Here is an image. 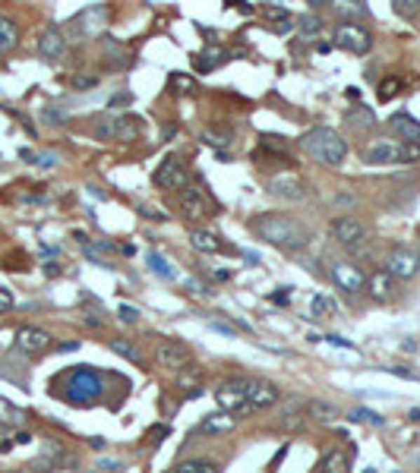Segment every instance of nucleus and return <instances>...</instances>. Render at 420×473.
Returning <instances> with one entry per match:
<instances>
[{"label":"nucleus","mask_w":420,"mask_h":473,"mask_svg":"<svg viewBox=\"0 0 420 473\" xmlns=\"http://www.w3.org/2000/svg\"><path fill=\"white\" fill-rule=\"evenodd\" d=\"M253 233L259 240H266V243L272 246H281V249H304L306 243H310V231H306L300 221H294L291 214H259V218H253Z\"/></svg>","instance_id":"nucleus-1"},{"label":"nucleus","mask_w":420,"mask_h":473,"mask_svg":"<svg viewBox=\"0 0 420 473\" xmlns=\"http://www.w3.org/2000/svg\"><path fill=\"white\" fill-rule=\"evenodd\" d=\"M300 149L310 158H316L319 164H325V167H338L348 158V142L335 130H329V126H316V130L304 132L300 136Z\"/></svg>","instance_id":"nucleus-2"},{"label":"nucleus","mask_w":420,"mask_h":473,"mask_svg":"<svg viewBox=\"0 0 420 473\" xmlns=\"http://www.w3.org/2000/svg\"><path fill=\"white\" fill-rule=\"evenodd\" d=\"M104 395V378L98 369H89V366H79L67 376V388H64V397L76 407H86V404L98 401Z\"/></svg>","instance_id":"nucleus-3"},{"label":"nucleus","mask_w":420,"mask_h":473,"mask_svg":"<svg viewBox=\"0 0 420 473\" xmlns=\"http://www.w3.org/2000/svg\"><path fill=\"white\" fill-rule=\"evenodd\" d=\"M367 164H414L420 161V145H405L398 139H373L363 149Z\"/></svg>","instance_id":"nucleus-4"},{"label":"nucleus","mask_w":420,"mask_h":473,"mask_svg":"<svg viewBox=\"0 0 420 473\" xmlns=\"http://www.w3.org/2000/svg\"><path fill=\"white\" fill-rule=\"evenodd\" d=\"M104 25H108V6H104V4H92V6H86V10H79L76 16L67 22V35L89 38V35H98Z\"/></svg>","instance_id":"nucleus-5"},{"label":"nucleus","mask_w":420,"mask_h":473,"mask_svg":"<svg viewBox=\"0 0 420 473\" xmlns=\"http://www.w3.org/2000/svg\"><path fill=\"white\" fill-rule=\"evenodd\" d=\"M155 186L158 189H168V193H180V189L190 186V170L184 167V161H180L177 155H168L165 161L158 164V170H155Z\"/></svg>","instance_id":"nucleus-6"},{"label":"nucleus","mask_w":420,"mask_h":473,"mask_svg":"<svg viewBox=\"0 0 420 473\" xmlns=\"http://www.w3.org/2000/svg\"><path fill=\"white\" fill-rule=\"evenodd\" d=\"M332 44L335 48H344L348 54H367L370 44H373V35H370L367 25L360 22H341L332 35Z\"/></svg>","instance_id":"nucleus-7"},{"label":"nucleus","mask_w":420,"mask_h":473,"mask_svg":"<svg viewBox=\"0 0 420 473\" xmlns=\"http://www.w3.org/2000/svg\"><path fill=\"white\" fill-rule=\"evenodd\" d=\"M386 271L392 275V281H411V277L420 271V256L414 249L398 246V249H392V256H388Z\"/></svg>","instance_id":"nucleus-8"},{"label":"nucleus","mask_w":420,"mask_h":473,"mask_svg":"<svg viewBox=\"0 0 420 473\" xmlns=\"http://www.w3.org/2000/svg\"><path fill=\"white\" fill-rule=\"evenodd\" d=\"M243 397H247L250 410H266L278 404V388L272 382H262V378H247L243 382Z\"/></svg>","instance_id":"nucleus-9"},{"label":"nucleus","mask_w":420,"mask_h":473,"mask_svg":"<svg viewBox=\"0 0 420 473\" xmlns=\"http://www.w3.org/2000/svg\"><path fill=\"white\" fill-rule=\"evenodd\" d=\"M332 281H335V287L344 290V294H360V290L367 287V275H363L357 265H351V262H335L332 265Z\"/></svg>","instance_id":"nucleus-10"},{"label":"nucleus","mask_w":420,"mask_h":473,"mask_svg":"<svg viewBox=\"0 0 420 473\" xmlns=\"http://www.w3.org/2000/svg\"><path fill=\"white\" fill-rule=\"evenodd\" d=\"M215 401L224 413H234V416L237 413H253L247 397H243V382H224L222 388L215 391Z\"/></svg>","instance_id":"nucleus-11"},{"label":"nucleus","mask_w":420,"mask_h":473,"mask_svg":"<svg viewBox=\"0 0 420 473\" xmlns=\"http://www.w3.org/2000/svg\"><path fill=\"white\" fill-rule=\"evenodd\" d=\"M177 205H180V214H184L187 221H203L205 214L212 212V205H209V199H205V193H203V189H196V186L180 189Z\"/></svg>","instance_id":"nucleus-12"},{"label":"nucleus","mask_w":420,"mask_h":473,"mask_svg":"<svg viewBox=\"0 0 420 473\" xmlns=\"http://www.w3.org/2000/svg\"><path fill=\"white\" fill-rule=\"evenodd\" d=\"M269 193L285 202H300L304 199V183L294 174H278V177H269Z\"/></svg>","instance_id":"nucleus-13"},{"label":"nucleus","mask_w":420,"mask_h":473,"mask_svg":"<svg viewBox=\"0 0 420 473\" xmlns=\"http://www.w3.org/2000/svg\"><path fill=\"white\" fill-rule=\"evenodd\" d=\"M388 130H392V136L405 145L420 142V123L411 117V114H392V117H388Z\"/></svg>","instance_id":"nucleus-14"},{"label":"nucleus","mask_w":420,"mask_h":473,"mask_svg":"<svg viewBox=\"0 0 420 473\" xmlns=\"http://www.w3.org/2000/svg\"><path fill=\"white\" fill-rule=\"evenodd\" d=\"M16 347L26 353H41L51 347V334L45 331V328H35V325H26L16 331Z\"/></svg>","instance_id":"nucleus-15"},{"label":"nucleus","mask_w":420,"mask_h":473,"mask_svg":"<svg viewBox=\"0 0 420 473\" xmlns=\"http://www.w3.org/2000/svg\"><path fill=\"white\" fill-rule=\"evenodd\" d=\"M332 237H335L341 246H357L363 237H367V231H363V224L354 218H335L332 221Z\"/></svg>","instance_id":"nucleus-16"},{"label":"nucleus","mask_w":420,"mask_h":473,"mask_svg":"<svg viewBox=\"0 0 420 473\" xmlns=\"http://www.w3.org/2000/svg\"><path fill=\"white\" fill-rule=\"evenodd\" d=\"M142 132H146V120L136 117V114H121V117H114L117 142H136V139H142Z\"/></svg>","instance_id":"nucleus-17"},{"label":"nucleus","mask_w":420,"mask_h":473,"mask_svg":"<svg viewBox=\"0 0 420 473\" xmlns=\"http://www.w3.org/2000/svg\"><path fill=\"white\" fill-rule=\"evenodd\" d=\"M39 54L45 57L48 63H57L60 57L67 54V35L60 29H48L39 41Z\"/></svg>","instance_id":"nucleus-18"},{"label":"nucleus","mask_w":420,"mask_h":473,"mask_svg":"<svg viewBox=\"0 0 420 473\" xmlns=\"http://www.w3.org/2000/svg\"><path fill=\"white\" fill-rule=\"evenodd\" d=\"M158 363L161 366H171V369H184L187 363H190L193 353L187 350L184 344H177V341H168V344H158Z\"/></svg>","instance_id":"nucleus-19"},{"label":"nucleus","mask_w":420,"mask_h":473,"mask_svg":"<svg viewBox=\"0 0 420 473\" xmlns=\"http://www.w3.org/2000/svg\"><path fill=\"white\" fill-rule=\"evenodd\" d=\"M237 429V416L234 413H224V410H218V413L205 416L203 423H199V432L203 435H228Z\"/></svg>","instance_id":"nucleus-20"},{"label":"nucleus","mask_w":420,"mask_h":473,"mask_svg":"<svg viewBox=\"0 0 420 473\" xmlns=\"http://www.w3.org/2000/svg\"><path fill=\"white\" fill-rule=\"evenodd\" d=\"M373 123H376L373 111H370V107H363V104H354V107H348V111H344V126H348V130H370Z\"/></svg>","instance_id":"nucleus-21"},{"label":"nucleus","mask_w":420,"mask_h":473,"mask_svg":"<svg viewBox=\"0 0 420 473\" xmlns=\"http://www.w3.org/2000/svg\"><path fill=\"white\" fill-rule=\"evenodd\" d=\"M316 473H348V454H344L341 448H332V451H325V458L319 460Z\"/></svg>","instance_id":"nucleus-22"},{"label":"nucleus","mask_w":420,"mask_h":473,"mask_svg":"<svg viewBox=\"0 0 420 473\" xmlns=\"http://www.w3.org/2000/svg\"><path fill=\"white\" fill-rule=\"evenodd\" d=\"M16 44H20V29H16V22L7 16H0V54L13 50Z\"/></svg>","instance_id":"nucleus-23"},{"label":"nucleus","mask_w":420,"mask_h":473,"mask_svg":"<svg viewBox=\"0 0 420 473\" xmlns=\"http://www.w3.org/2000/svg\"><path fill=\"white\" fill-rule=\"evenodd\" d=\"M224 60H228V54H224L222 48H205L203 54H196V69L199 73H212V69L222 67Z\"/></svg>","instance_id":"nucleus-24"},{"label":"nucleus","mask_w":420,"mask_h":473,"mask_svg":"<svg viewBox=\"0 0 420 473\" xmlns=\"http://www.w3.org/2000/svg\"><path fill=\"white\" fill-rule=\"evenodd\" d=\"M392 275H388V271L386 268H382V271H376V275L373 277H370V296H373V300H388V290H392Z\"/></svg>","instance_id":"nucleus-25"},{"label":"nucleus","mask_w":420,"mask_h":473,"mask_svg":"<svg viewBox=\"0 0 420 473\" xmlns=\"http://www.w3.org/2000/svg\"><path fill=\"white\" fill-rule=\"evenodd\" d=\"M190 243H193V249H199V252H215L218 249V237L212 231H205V227H199V231L190 233Z\"/></svg>","instance_id":"nucleus-26"},{"label":"nucleus","mask_w":420,"mask_h":473,"mask_svg":"<svg viewBox=\"0 0 420 473\" xmlns=\"http://www.w3.org/2000/svg\"><path fill=\"white\" fill-rule=\"evenodd\" d=\"M297 32L304 38H319V32H323V19H319L316 13H304V16H297Z\"/></svg>","instance_id":"nucleus-27"},{"label":"nucleus","mask_w":420,"mask_h":473,"mask_svg":"<svg viewBox=\"0 0 420 473\" xmlns=\"http://www.w3.org/2000/svg\"><path fill=\"white\" fill-rule=\"evenodd\" d=\"M104 50H108V63L111 67H127L130 63V54H127V48H123L121 41H114V38H108V41H104Z\"/></svg>","instance_id":"nucleus-28"},{"label":"nucleus","mask_w":420,"mask_h":473,"mask_svg":"<svg viewBox=\"0 0 420 473\" xmlns=\"http://www.w3.org/2000/svg\"><path fill=\"white\" fill-rule=\"evenodd\" d=\"M332 10L341 16V22H354V19H367V6L363 4H332Z\"/></svg>","instance_id":"nucleus-29"},{"label":"nucleus","mask_w":420,"mask_h":473,"mask_svg":"<svg viewBox=\"0 0 420 473\" xmlns=\"http://www.w3.org/2000/svg\"><path fill=\"white\" fill-rule=\"evenodd\" d=\"M146 262H149V268H152L155 275H161V277H165V281H174V277H177V271H174V265H168L165 259H161V256H155V252H149V256H146Z\"/></svg>","instance_id":"nucleus-30"},{"label":"nucleus","mask_w":420,"mask_h":473,"mask_svg":"<svg viewBox=\"0 0 420 473\" xmlns=\"http://www.w3.org/2000/svg\"><path fill=\"white\" fill-rule=\"evenodd\" d=\"M401 88H405V82H401L398 76H386V79H379V88H376V92H379V101H388V98H395Z\"/></svg>","instance_id":"nucleus-31"},{"label":"nucleus","mask_w":420,"mask_h":473,"mask_svg":"<svg viewBox=\"0 0 420 473\" xmlns=\"http://www.w3.org/2000/svg\"><path fill=\"white\" fill-rule=\"evenodd\" d=\"M338 309H335V300L332 296H325V294H316L313 296V315H335Z\"/></svg>","instance_id":"nucleus-32"},{"label":"nucleus","mask_w":420,"mask_h":473,"mask_svg":"<svg viewBox=\"0 0 420 473\" xmlns=\"http://www.w3.org/2000/svg\"><path fill=\"white\" fill-rule=\"evenodd\" d=\"M174 473H218V470L205 460H184V464L174 467Z\"/></svg>","instance_id":"nucleus-33"},{"label":"nucleus","mask_w":420,"mask_h":473,"mask_svg":"<svg viewBox=\"0 0 420 473\" xmlns=\"http://www.w3.org/2000/svg\"><path fill=\"white\" fill-rule=\"evenodd\" d=\"M7 423H22V410H16L10 401L0 397V426H7Z\"/></svg>","instance_id":"nucleus-34"},{"label":"nucleus","mask_w":420,"mask_h":473,"mask_svg":"<svg viewBox=\"0 0 420 473\" xmlns=\"http://www.w3.org/2000/svg\"><path fill=\"white\" fill-rule=\"evenodd\" d=\"M111 350H114V353H121V357H127L130 363H136V359H140V350H136V347L130 344V341H123V338L111 341Z\"/></svg>","instance_id":"nucleus-35"},{"label":"nucleus","mask_w":420,"mask_h":473,"mask_svg":"<svg viewBox=\"0 0 420 473\" xmlns=\"http://www.w3.org/2000/svg\"><path fill=\"white\" fill-rule=\"evenodd\" d=\"M196 382H199V372H180V378H177L180 388H184L187 395H193V397L199 395V385Z\"/></svg>","instance_id":"nucleus-36"},{"label":"nucleus","mask_w":420,"mask_h":473,"mask_svg":"<svg viewBox=\"0 0 420 473\" xmlns=\"http://www.w3.org/2000/svg\"><path fill=\"white\" fill-rule=\"evenodd\" d=\"M171 88L174 92H193V88H196V79H190L187 73H171Z\"/></svg>","instance_id":"nucleus-37"},{"label":"nucleus","mask_w":420,"mask_h":473,"mask_svg":"<svg viewBox=\"0 0 420 473\" xmlns=\"http://www.w3.org/2000/svg\"><path fill=\"white\" fill-rule=\"evenodd\" d=\"M95 136L98 139H114V117L95 120Z\"/></svg>","instance_id":"nucleus-38"},{"label":"nucleus","mask_w":420,"mask_h":473,"mask_svg":"<svg viewBox=\"0 0 420 473\" xmlns=\"http://www.w3.org/2000/svg\"><path fill=\"white\" fill-rule=\"evenodd\" d=\"M392 10L401 13V16H414V13L420 10V0H395Z\"/></svg>","instance_id":"nucleus-39"},{"label":"nucleus","mask_w":420,"mask_h":473,"mask_svg":"<svg viewBox=\"0 0 420 473\" xmlns=\"http://www.w3.org/2000/svg\"><path fill=\"white\" fill-rule=\"evenodd\" d=\"M351 420H360V423H373V426H382V416L379 413H373V410H354V413H351Z\"/></svg>","instance_id":"nucleus-40"},{"label":"nucleus","mask_w":420,"mask_h":473,"mask_svg":"<svg viewBox=\"0 0 420 473\" xmlns=\"http://www.w3.org/2000/svg\"><path fill=\"white\" fill-rule=\"evenodd\" d=\"M41 120H48V123H64L67 114L57 111V107H45V111H41Z\"/></svg>","instance_id":"nucleus-41"},{"label":"nucleus","mask_w":420,"mask_h":473,"mask_svg":"<svg viewBox=\"0 0 420 473\" xmlns=\"http://www.w3.org/2000/svg\"><path fill=\"white\" fill-rule=\"evenodd\" d=\"M16 306V300H13V294H10L7 287H0V315L4 313H10V309Z\"/></svg>","instance_id":"nucleus-42"},{"label":"nucleus","mask_w":420,"mask_h":473,"mask_svg":"<svg viewBox=\"0 0 420 473\" xmlns=\"http://www.w3.org/2000/svg\"><path fill=\"white\" fill-rule=\"evenodd\" d=\"M313 416H316V420H332L335 410H332V404H313Z\"/></svg>","instance_id":"nucleus-43"},{"label":"nucleus","mask_w":420,"mask_h":473,"mask_svg":"<svg viewBox=\"0 0 420 473\" xmlns=\"http://www.w3.org/2000/svg\"><path fill=\"white\" fill-rule=\"evenodd\" d=\"M95 85H98L95 76H76V79H73V88H79V92H86V88H95Z\"/></svg>","instance_id":"nucleus-44"},{"label":"nucleus","mask_w":420,"mask_h":473,"mask_svg":"<svg viewBox=\"0 0 420 473\" xmlns=\"http://www.w3.org/2000/svg\"><path fill=\"white\" fill-rule=\"evenodd\" d=\"M212 328H215V331H218V334H224V338H234V334H237V331H234V328H231V325H228V322H218V319H215V322H212Z\"/></svg>","instance_id":"nucleus-45"},{"label":"nucleus","mask_w":420,"mask_h":473,"mask_svg":"<svg viewBox=\"0 0 420 473\" xmlns=\"http://www.w3.org/2000/svg\"><path fill=\"white\" fill-rule=\"evenodd\" d=\"M121 319L123 322H136V319H140V313H136L133 306H121Z\"/></svg>","instance_id":"nucleus-46"},{"label":"nucleus","mask_w":420,"mask_h":473,"mask_svg":"<svg viewBox=\"0 0 420 473\" xmlns=\"http://www.w3.org/2000/svg\"><path fill=\"white\" fill-rule=\"evenodd\" d=\"M165 432H171V429H165V426H152V441H161V439H165Z\"/></svg>","instance_id":"nucleus-47"},{"label":"nucleus","mask_w":420,"mask_h":473,"mask_svg":"<svg viewBox=\"0 0 420 473\" xmlns=\"http://www.w3.org/2000/svg\"><path fill=\"white\" fill-rule=\"evenodd\" d=\"M98 467H104V470H123V464H114V460H98Z\"/></svg>","instance_id":"nucleus-48"},{"label":"nucleus","mask_w":420,"mask_h":473,"mask_svg":"<svg viewBox=\"0 0 420 473\" xmlns=\"http://www.w3.org/2000/svg\"><path fill=\"white\" fill-rule=\"evenodd\" d=\"M363 473H376V470H373V467H367V470H363Z\"/></svg>","instance_id":"nucleus-49"}]
</instances>
